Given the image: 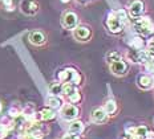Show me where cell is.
<instances>
[{
  "label": "cell",
  "instance_id": "25",
  "mask_svg": "<svg viewBox=\"0 0 154 139\" xmlns=\"http://www.w3.org/2000/svg\"><path fill=\"white\" fill-rule=\"evenodd\" d=\"M8 131H9V130H7L4 126L0 125V139H4L5 137H7V135H8Z\"/></svg>",
  "mask_w": 154,
  "mask_h": 139
},
{
  "label": "cell",
  "instance_id": "20",
  "mask_svg": "<svg viewBox=\"0 0 154 139\" xmlns=\"http://www.w3.org/2000/svg\"><path fill=\"white\" fill-rule=\"evenodd\" d=\"M57 80H59V82H69L70 81V72H69V68H66V69H63L60 70V72H57Z\"/></svg>",
  "mask_w": 154,
  "mask_h": 139
},
{
  "label": "cell",
  "instance_id": "7",
  "mask_svg": "<svg viewBox=\"0 0 154 139\" xmlns=\"http://www.w3.org/2000/svg\"><path fill=\"white\" fill-rule=\"evenodd\" d=\"M128 59L129 61L134 64H146L147 61H150L152 59L149 57V54L146 53V50H129V53H128Z\"/></svg>",
  "mask_w": 154,
  "mask_h": 139
},
{
  "label": "cell",
  "instance_id": "15",
  "mask_svg": "<svg viewBox=\"0 0 154 139\" xmlns=\"http://www.w3.org/2000/svg\"><path fill=\"white\" fill-rule=\"evenodd\" d=\"M38 118H40V121H45V122L53 121L56 118V113L51 107H44L38 111Z\"/></svg>",
  "mask_w": 154,
  "mask_h": 139
},
{
  "label": "cell",
  "instance_id": "17",
  "mask_svg": "<svg viewBox=\"0 0 154 139\" xmlns=\"http://www.w3.org/2000/svg\"><path fill=\"white\" fill-rule=\"evenodd\" d=\"M69 72H70V83H73L75 86H79L82 83V76L79 70H76L75 68H69Z\"/></svg>",
  "mask_w": 154,
  "mask_h": 139
},
{
  "label": "cell",
  "instance_id": "16",
  "mask_svg": "<svg viewBox=\"0 0 154 139\" xmlns=\"http://www.w3.org/2000/svg\"><path fill=\"white\" fill-rule=\"evenodd\" d=\"M129 45L131 47L133 50H143L146 47V43L143 40V37H140V36H136L134 38H131L129 41Z\"/></svg>",
  "mask_w": 154,
  "mask_h": 139
},
{
  "label": "cell",
  "instance_id": "22",
  "mask_svg": "<svg viewBox=\"0 0 154 139\" xmlns=\"http://www.w3.org/2000/svg\"><path fill=\"white\" fill-rule=\"evenodd\" d=\"M77 90V86H75L73 83H70V82H65V83H63V94L64 95H66V97H69L72 93H75Z\"/></svg>",
  "mask_w": 154,
  "mask_h": 139
},
{
  "label": "cell",
  "instance_id": "11",
  "mask_svg": "<svg viewBox=\"0 0 154 139\" xmlns=\"http://www.w3.org/2000/svg\"><path fill=\"white\" fill-rule=\"evenodd\" d=\"M91 119L96 125H102V123H106L108 115L102 107H96V109H93V111L91 114Z\"/></svg>",
  "mask_w": 154,
  "mask_h": 139
},
{
  "label": "cell",
  "instance_id": "33",
  "mask_svg": "<svg viewBox=\"0 0 154 139\" xmlns=\"http://www.w3.org/2000/svg\"><path fill=\"white\" fill-rule=\"evenodd\" d=\"M152 61H153V62H154V57H153V59H152Z\"/></svg>",
  "mask_w": 154,
  "mask_h": 139
},
{
  "label": "cell",
  "instance_id": "2",
  "mask_svg": "<svg viewBox=\"0 0 154 139\" xmlns=\"http://www.w3.org/2000/svg\"><path fill=\"white\" fill-rule=\"evenodd\" d=\"M105 25H106L108 31L110 32V33H113V35L121 33V32L124 31V27H125V24L120 20V19H118V16L116 15V12H110V14L108 15V19H106V21H105Z\"/></svg>",
  "mask_w": 154,
  "mask_h": 139
},
{
  "label": "cell",
  "instance_id": "6",
  "mask_svg": "<svg viewBox=\"0 0 154 139\" xmlns=\"http://www.w3.org/2000/svg\"><path fill=\"white\" fill-rule=\"evenodd\" d=\"M137 86L141 89V90H150L154 88V77L150 76V74H146V73H141L137 76Z\"/></svg>",
  "mask_w": 154,
  "mask_h": 139
},
{
  "label": "cell",
  "instance_id": "27",
  "mask_svg": "<svg viewBox=\"0 0 154 139\" xmlns=\"http://www.w3.org/2000/svg\"><path fill=\"white\" fill-rule=\"evenodd\" d=\"M3 3L8 9H12V0H3Z\"/></svg>",
  "mask_w": 154,
  "mask_h": 139
},
{
  "label": "cell",
  "instance_id": "18",
  "mask_svg": "<svg viewBox=\"0 0 154 139\" xmlns=\"http://www.w3.org/2000/svg\"><path fill=\"white\" fill-rule=\"evenodd\" d=\"M47 103H48V107H51L52 110H59L63 107V99L60 98V97L51 95L49 98L47 99Z\"/></svg>",
  "mask_w": 154,
  "mask_h": 139
},
{
  "label": "cell",
  "instance_id": "31",
  "mask_svg": "<svg viewBox=\"0 0 154 139\" xmlns=\"http://www.w3.org/2000/svg\"><path fill=\"white\" fill-rule=\"evenodd\" d=\"M70 0H61V3H69Z\"/></svg>",
  "mask_w": 154,
  "mask_h": 139
},
{
  "label": "cell",
  "instance_id": "24",
  "mask_svg": "<svg viewBox=\"0 0 154 139\" xmlns=\"http://www.w3.org/2000/svg\"><path fill=\"white\" fill-rule=\"evenodd\" d=\"M21 115V111L19 110L17 107H11L8 110V117L9 118H12V119H16V118H19Z\"/></svg>",
  "mask_w": 154,
  "mask_h": 139
},
{
  "label": "cell",
  "instance_id": "19",
  "mask_svg": "<svg viewBox=\"0 0 154 139\" xmlns=\"http://www.w3.org/2000/svg\"><path fill=\"white\" fill-rule=\"evenodd\" d=\"M120 60H122V54H121L118 50H110V52H108V53H106L108 64L116 62V61H120Z\"/></svg>",
  "mask_w": 154,
  "mask_h": 139
},
{
  "label": "cell",
  "instance_id": "3",
  "mask_svg": "<svg viewBox=\"0 0 154 139\" xmlns=\"http://www.w3.org/2000/svg\"><path fill=\"white\" fill-rule=\"evenodd\" d=\"M61 25L65 29L73 31L79 27V16L72 11H66L61 17Z\"/></svg>",
  "mask_w": 154,
  "mask_h": 139
},
{
  "label": "cell",
  "instance_id": "5",
  "mask_svg": "<svg viewBox=\"0 0 154 139\" xmlns=\"http://www.w3.org/2000/svg\"><path fill=\"white\" fill-rule=\"evenodd\" d=\"M128 12L133 19L141 17L145 12V3L142 0H131L128 5Z\"/></svg>",
  "mask_w": 154,
  "mask_h": 139
},
{
  "label": "cell",
  "instance_id": "28",
  "mask_svg": "<svg viewBox=\"0 0 154 139\" xmlns=\"http://www.w3.org/2000/svg\"><path fill=\"white\" fill-rule=\"evenodd\" d=\"M145 139H154V131H153V130H149V131H147Z\"/></svg>",
  "mask_w": 154,
  "mask_h": 139
},
{
  "label": "cell",
  "instance_id": "1",
  "mask_svg": "<svg viewBox=\"0 0 154 139\" xmlns=\"http://www.w3.org/2000/svg\"><path fill=\"white\" fill-rule=\"evenodd\" d=\"M131 23H133L134 32H136L137 36H140V37L150 36L154 32V24L149 16H141V17L133 19Z\"/></svg>",
  "mask_w": 154,
  "mask_h": 139
},
{
  "label": "cell",
  "instance_id": "32",
  "mask_svg": "<svg viewBox=\"0 0 154 139\" xmlns=\"http://www.w3.org/2000/svg\"><path fill=\"white\" fill-rule=\"evenodd\" d=\"M122 139H129V138H128V137H126V135H125V137H124Z\"/></svg>",
  "mask_w": 154,
  "mask_h": 139
},
{
  "label": "cell",
  "instance_id": "29",
  "mask_svg": "<svg viewBox=\"0 0 154 139\" xmlns=\"http://www.w3.org/2000/svg\"><path fill=\"white\" fill-rule=\"evenodd\" d=\"M77 2H79V3H82V4H85V3H88L89 0H77Z\"/></svg>",
  "mask_w": 154,
  "mask_h": 139
},
{
  "label": "cell",
  "instance_id": "12",
  "mask_svg": "<svg viewBox=\"0 0 154 139\" xmlns=\"http://www.w3.org/2000/svg\"><path fill=\"white\" fill-rule=\"evenodd\" d=\"M28 40L33 45H43L47 43V36L41 31H32L29 33V36H28Z\"/></svg>",
  "mask_w": 154,
  "mask_h": 139
},
{
  "label": "cell",
  "instance_id": "30",
  "mask_svg": "<svg viewBox=\"0 0 154 139\" xmlns=\"http://www.w3.org/2000/svg\"><path fill=\"white\" fill-rule=\"evenodd\" d=\"M2 110H3V103L0 102V113H2Z\"/></svg>",
  "mask_w": 154,
  "mask_h": 139
},
{
  "label": "cell",
  "instance_id": "10",
  "mask_svg": "<svg viewBox=\"0 0 154 139\" xmlns=\"http://www.w3.org/2000/svg\"><path fill=\"white\" fill-rule=\"evenodd\" d=\"M109 68H110V72L114 74V76H125L128 72H129V64L124 60H120V61H116V62H112L109 64Z\"/></svg>",
  "mask_w": 154,
  "mask_h": 139
},
{
  "label": "cell",
  "instance_id": "26",
  "mask_svg": "<svg viewBox=\"0 0 154 139\" xmlns=\"http://www.w3.org/2000/svg\"><path fill=\"white\" fill-rule=\"evenodd\" d=\"M61 139H82L81 138V135H76V134H65L64 137L61 138Z\"/></svg>",
  "mask_w": 154,
  "mask_h": 139
},
{
  "label": "cell",
  "instance_id": "23",
  "mask_svg": "<svg viewBox=\"0 0 154 139\" xmlns=\"http://www.w3.org/2000/svg\"><path fill=\"white\" fill-rule=\"evenodd\" d=\"M68 99H69V102L72 103V105H75V103H80V102H81L82 95H81V93H80L79 90H76L75 93H72V94L68 97Z\"/></svg>",
  "mask_w": 154,
  "mask_h": 139
},
{
  "label": "cell",
  "instance_id": "21",
  "mask_svg": "<svg viewBox=\"0 0 154 139\" xmlns=\"http://www.w3.org/2000/svg\"><path fill=\"white\" fill-rule=\"evenodd\" d=\"M49 94L54 95V97H59L60 94H63V85L59 82H54L49 85Z\"/></svg>",
  "mask_w": 154,
  "mask_h": 139
},
{
  "label": "cell",
  "instance_id": "9",
  "mask_svg": "<svg viewBox=\"0 0 154 139\" xmlns=\"http://www.w3.org/2000/svg\"><path fill=\"white\" fill-rule=\"evenodd\" d=\"M20 9L24 15L33 16V15H36L38 11V3L36 0H21Z\"/></svg>",
  "mask_w": 154,
  "mask_h": 139
},
{
  "label": "cell",
  "instance_id": "8",
  "mask_svg": "<svg viewBox=\"0 0 154 139\" xmlns=\"http://www.w3.org/2000/svg\"><path fill=\"white\" fill-rule=\"evenodd\" d=\"M73 36L77 41H81V43H85V41H89L92 37V29L86 25H79L76 29H73Z\"/></svg>",
  "mask_w": 154,
  "mask_h": 139
},
{
  "label": "cell",
  "instance_id": "14",
  "mask_svg": "<svg viewBox=\"0 0 154 139\" xmlns=\"http://www.w3.org/2000/svg\"><path fill=\"white\" fill-rule=\"evenodd\" d=\"M102 109H104V111L106 113L108 117H114V115L118 113V105L114 99H108Z\"/></svg>",
  "mask_w": 154,
  "mask_h": 139
},
{
  "label": "cell",
  "instance_id": "4",
  "mask_svg": "<svg viewBox=\"0 0 154 139\" xmlns=\"http://www.w3.org/2000/svg\"><path fill=\"white\" fill-rule=\"evenodd\" d=\"M61 117L65 119V121H75V119L79 118L80 115V109L77 107L76 105H72V103H66L61 107V111H60Z\"/></svg>",
  "mask_w": 154,
  "mask_h": 139
},
{
  "label": "cell",
  "instance_id": "13",
  "mask_svg": "<svg viewBox=\"0 0 154 139\" xmlns=\"http://www.w3.org/2000/svg\"><path fill=\"white\" fill-rule=\"evenodd\" d=\"M84 130H85L84 122L77 121V119H75V121L70 122L69 127H68V132H69V134H76V135L82 134V131H84Z\"/></svg>",
  "mask_w": 154,
  "mask_h": 139
}]
</instances>
